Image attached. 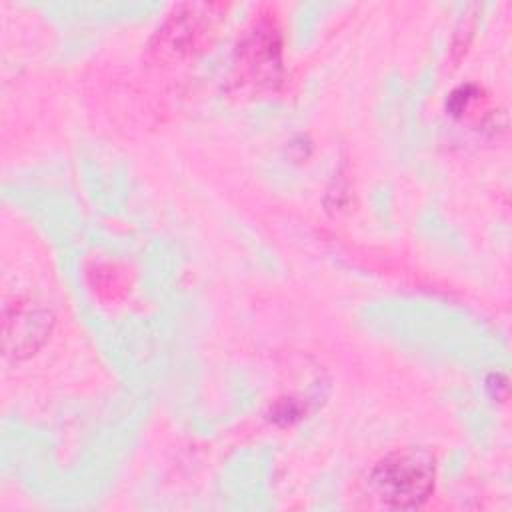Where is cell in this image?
Here are the masks:
<instances>
[{"label": "cell", "mask_w": 512, "mask_h": 512, "mask_svg": "<svg viewBox=\"0 0 512 512\" xmlns=\"http://www.w3.org/2000/svg\"><path fill=\"white\" fill-rule=\"evenodd\" d=\"M434 458L420 448H402L384 456L370 472L378 500L396 510L418 508L434 490Z\"/></svg>", "instance_id": "6da1fadb"}, {"label": "cell", "mask_w": 512, "mask_h": 512, "mask_svg": "<svg viewBox=\"0 0 512 512\" xmlns=\"http://www.w3.org/2000/svg\"><path fill=\"white\" fill-rule=\"evenodd\" d=\"M212 4H184L156 34L154 50L162 56H182L200 46L206 32L212 28L214 14Z\"/></svg>", "instance_id": "7a4b0ae2"}, {"label": "cell", "mask_w": 512, "mask_h": 512, "mask_svg": "<svg viewBox=\"0 0 512 512\" xmlns=\"http://www.w3.org/2000/svg\"><path fill=\"white\" fill-rule=\"evenodd\" d=\"M52 316L44 308L16 304L4 314V346L16 358L32 354L50 334Z\"/></svg>", "instance_id": "3957f363"}, {"label": "cell", "mask_w": 512, "mask_h": 512, "mask_svg": "<svg viewBox=\"0 0 512 512\" xmlns=\"http://www.w3.org/2000/svg\"><path fill=\"white\" fill-rule=\"evenodd\" d=\"M478 98V90L474 86H460L456 88L450 96H448V102H446V108L452 116H460L464 114L470 104Z\"/></svg>", "instance_id": "277c9868"}]
</instances>
